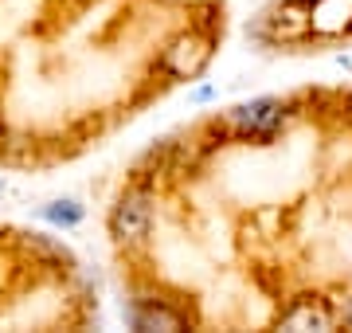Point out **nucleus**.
<instances>
[{"mask_svg": "<svg viewBox=\"0 0 352 333\" xmlns=\"http://www.w3.org/2000/svg\"><path fill=\"white\" fill-rule=\"evenodd\" d=\"M337 321L340 314L325 294H298L278 314V330H333Z\"/></svg>", "mask_w": 352, "mask_h": 333, "instance_id": "39448f33", "label": "nucleus"}, {"mask_svg": "<svg viewBox=\"0 0 352 333\" xmlns=\"http://www.w3.org/2000/svg\"><path fill=\"white\" fill-rule=\"evenodd\" d=\"M258 43H309L314 39V16H309V0H278L274 8H266L251 28H247Z\"/></svg>", "mask_w": 352, "mask_h": 333, "instance_id": "7ed1b4c3", "label": "nucleus"}, {"mask_svg": "<svg viewBox=\"0 0 352 333\" xmlns=\"http://www.w3.org/2000/svg\"><path fill=\"white\" fill-rule=\"evenodd\" d=\"M133 325L138 330H184L188 314L161 302V298H141L138 306H133Z\"/></svg>", "mask_w": 352, "mask_h": 333, "instance_id": "0eeeda50", "label": "nucleus"}, {"mask_svg": "<svg viewBox=\"0 0 352 333\" xmlns=\"http://www.w3.org/2000/svg\"><path fill=\"white\" fill-rule=\"evenodd\" d=\"M212 55H215V32L204 28V24H192V28H184V32H176V36L164 43L157 67H161L168 78H176V83H192V78H200L204 71H208Z\"/></svg>", "mask_w": 352, "mask_h": 333, "instance_id": "f257e3e1", "label": "nucleus"}, {"mask_svg": "<svg viewBox=\"0 0 352 333\" xmlns=\"http://www.w3.org/2000/svg\"><path fill=\"white\" fill-rule=\"evenodd\" d=\"M286 122H289V103L270 98V94L231 106L223 114V129L239 141H274L286 129Z\"/></svg>", "mask_w": 352, "mask_h": 333, "instance_id": "f03ea898", "label": "nucleus"}, {"mask_svg": "<svg viewBox=\"0 0 352 333\" xmlns=\"http://www.w3.org/2000/svg\"><path fill=\"white\" fill-rule=\"evenodd\" d=\"M340 318H344V321H349V325H352V298H349V306L340 310Z\"/></svg>", "mask_w": 352, "mask_h": 333, "instance_id": "1a4fd4ad", "label": "nucleus"}, {"mask_svg": "<svg viewBox=\"0 0 352 333\" xmlns=\"http://www.w3.org/2000/svg\"><path fill=\"white\" fill-rule=\"evenodd\" d=\"M43 216L51 219V224H63V228H75L78 219H82V208L75 204V200H55V204L43 208Z\"/></svg>", "mask_w": 352, "mask_h": 333, "instance_id": "6e6552de", "label": "nucleus"}, {"mask_svg": "<svg viewBox=\"0 0 352 333\" xmlns=\"http://www.w3.org/2000/svg\"><path fill=\"white\" fill-rule=\"evenodd\" d=\"M106 224H110V235L118 239V244H126V247L145 244V235H149V228H153V200H149V193H145V189H129V193H122Z\"/></svg>", "mask_w": 352, "mask_h": 333, "instance_id": "20e7f679", "label": "nucleus"}, {"mask_svg": "<svg viewBox=\"0 0 352 333\" xmlns=\"http://www.w3.org/2000/svg\"><path fill=\"white\" fill-rule=\"evenodd\" d=\"M314 39L352 36V0H309Z\"/></svg>", "mask_w": 352, "mask_h": 333, "instance_id": "423d86ee", "label": "nucleus"}, {"mask_svg": "<svg viewBox=\"0 0 352 333\" xmlns=\"http://www.w3.org/2000/svg\"><path fill=\"white\" fill-rule=\"evenodd\" d=\"M164 4H200V0H164Z\"/></svg>", "mask_w": 352, "mask_h": 333, "instance_id": "9d476101", "label": "nucleus"}]
</instances>
